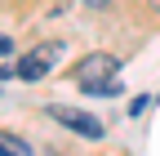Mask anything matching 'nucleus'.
<instances>
[{"label":"nucleus","mask_w":160,"mask_h":156,"mask_svg":"<svg viewBox=\"0 0 160 156\" xmlns=\"http://www.w3.org/2000/svg\"><path fill=\"white\" fill-rule=\"evenodd\" d=\"M116 71H120V63H116L111 54H89V58H80V63H76V85L89 89V94H98L102 85H111Z\"/></svg>","instance_id":"obj_1"},{"label":"nucleus","mask_w":160,"mask_h":156,"mask_svg":"<svg viewBox=\"0 0 160 156\" xmlns=\"http://www.w3.org/2000/svg\"><path fill=\"white\" fill-rule=\"evenodd\" d=\"M58 58H62V45L58 40H45V45H36L31 54H22L18 58V67H13V76L18 81H40V76H45Z\"/></svg>","instance_id":"obj_2"},{"label":"nucleus","mask_w":160,"mask_h":156,"mask_svg":"<svg viewBox=\"0 0 160 156\" xmlns=\"http://www.w3.org/2000/svg\"><path fill=\"white\" fill-rule=\"evenodd\" d=\"M45 116L49 121H58V125H67L71 134H80V138H102V121L98 116H89V112H71V107H45Z\"/></svg>","instance_id":"obj_3"},{"label":"nucleus","mask_w":160,"mask_h":156,"mask_svg":"<svg viewBox=\"0 0 160 156\" xmlns=\"http://www.w3.org/2000/svg\"><path fill=\"white\" fill-rule=\"evenodd\" d=\"M0 156H31L27 138H18V134H5L0 129Z\"/></svg>","instance_id":"obj_4"},{"label":"nucleus","mask_w":160,"mask_h":156,"mask_svg":"<svg viewBox=\"0 0 160 156\" xmlns=\"http://www.w3.org/2000/svg\"><path fill=\"white\" fill-rule=\"evenodd\" d=\"M147 103H151V98H147V94H138V98L129 103V116H142V112H147Z\"/></svg>","instance_id":"obj_5"},{"label":"nucleus","mask_w":160,"mask_h":156,"mask_svg":"<svg viewBox=\"0 0 160 156\" xmlns=\"http://www.w3.org/2000/svg\"><path fill=\"white\" fill-rule=\"evenodd\" d=\"M85 9H111V0H80Z\"/></svg>","instance_id":"obj_6"},{"label":"nucleus","mask_w":160,"mask_h":156,"mask_svg":"<svg viewBox=\"0 0 160 156\" xmlns=\"http://www.w3.org/2000/svg\"><path fill=\"white\" fill-rule=\"evenodd\" d=\"M13 49V40H9V36H0V54H9Z\"/></svg>","instance_id":"obj_7"},{"label":"nucleus","mask_w":160,"mask_h":156,"mask_svg":"<svg viewBox=\"0 0 160 156\" xmlns=\"http://www.w3.org/2000/svg\"><path fill=\"white\" fill-rule=\"evenodd\" d=\"M62 5H67V0H53V9H62Z\"/></svg>","instance_id":"obj_8"}]
</instances>
